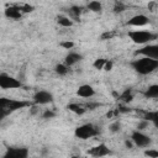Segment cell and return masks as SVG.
Returning <instances> with one entry per match:
<instances>
[{
    "mask_svg": "<svg viewBox=\"0 0 158 158\" xmlns=\"http://www.w3.org/2000/svg\"><path fill=\"white\" fill-rule=\"evenodd\" d=\"M125 144H126V147H127V148H132V147H133V144H135V143H133V142H131V141H128V139H127V141H125Z\"/></svg>",
    "mask_w": 158,
    "mask_h": 158,
    "instance_id": "e575fe53",
    "label": "cell"
},
{
    "mask_svg": "<svg viewBox=\"0 0 158 158\" xmlns=\"http://www.w3.org/2000/svg\"><path fill=\"white\" fill-rule=\"evenodd\" d=\"M148 123H149V121H147V120L143 118L141 122H138V125H137V130H139V131L146 130V128L148 127Z\"/></svg>",
    "mask_w": 158,
    "mask_h": 158,
    "instance_id": "83f0119b",
    "label": "cell"
},
{
    "mask_svg": "<svg viewBox=\"0 0 158 158\" xmlns=\"http://www.w3.org/2000/svg\"><path fill=\"white\" fill-rule=\"evenodd\" d=\"M60 46H62L63 48H65V49H70V48H73V47H74V43H73V42H70V41H65V42H62V43H60Z\"/></svg>",
    "mask_w": 158,
    "mask_h": 158,
    "instance_id": "f546056e",
    "label": "cell"
},
{
    "mask_svg": "<svg viewBox=\"0 0 158 158\" xmlns=\"http://www.w3.org/2000/svg\"><path fill=\"white\" fill-rule=\"evenodd\" d=\"M31 106V102L23 101V100H15V99H6L1 98L0 99V118H4L9 114L17 111L20 109Z\"/></svg>",
    "mask_w": 158,
    "mask_h": 158,
    "instance_id": "7a4b0ae2",
    "label": "cell"
},
{
    "mask_svg": "<svg viewBox=\"0 0 158 158\" xmlns=\"http://www.w3.org/2000/svg\"><path fill=\"white\" fill-rule=\"evenodd\" d=\"M74 135H75V137L80 138V139H88V138L98 136L99 135V130L93 123H84V125L78 126L75 128Z\"/></svg>",
    "mask_w": 158,
    "mask_h": 158,
    "instance_id": "277c9868",
    "label": "cell"
},
{
    "mask_svg": "<svg viewBox=\"0 0 158 158\" xmlns=\"http://www.w3.org/2000/svg\"><path fill=\"white\" fill-rule=\"evenodd\" d=\"M54 72L58 74V75H60V77H64V75H67L68 74V72H69V67L64 63V64H57L56 65V68H54Z\"/></svg>",
    "mask_w": 158,
    "mask_h": 158,
    "instance_id": "ffe728a7",
    "label": "cell"
},
{
    "mask_svg": "<svg viewBox=\"0 0 158 158\" xmlns=\"http://www.w3.org/2000/svg\"><path fill=\"white\" fill-rule=\"evenodd\" d=\"M109 130H110L112 133H117V132H120V130H121V123H120L118 121H115V122L110 123Z\"/></svg>",
    "mask_w": 158,
    "mask_h": 158,
    "instance_id": "d4e9b609",
    "label": "cell"
},
{
    "mask_svg": "<svg viewBox=\"0 0 158 158\" xmlns=\"http://www.w3.org/2000/svg\"><path fill=\"white\" fill-rule=\"evenodd\" d=\"M28 151L27 148H7L4 158H27Z\"/></svg>",
    "mask_w": 158,
    "mask_h": 158,
    "instance_id": "9c48e42d",
    "label": "cell"
},
{
    "mask_svg": "<svg viewBox=\"0 0 158 158\" xmlns=\"http://www.w3.org/2000/svg\"><path fill=\"white\" fill-rule=\"evenodd\" d=\"M88 9H89L90 11H93V12H100V11L102 10V5H101L100 1L93 0V1H90V2L88 4Z\"/></svg>",
    "mask_w": 158,
    "mask_h": 158,
    "instance_id": "44dd1931",
    "label": "cell"
},
{
    "mask_svg": "<svg viewBox=\"0 0 158 158\" xmlns=\"http://www.w3.org/2000/svg\"><path fill=\"white\" fill-rule=\"evenodd\" d=\"M52 101H53V95L49 91L41 90L33 95V104L36 105H46V104H51Z\"/></svg>",
    "mask_w": 158,
    "mask_h": 158,
    "instance_id": "ba28073f",
    "label": "cell"
},
{
    "mask_svg": "<svg viewBox=\"0 0 158 158\" xmlns=\"http://www.w3.org/2000/svg\"><path fill=\"white\" fill-rule=\"evenodd\" d=\"M128 37H130V40H132L133 43L144 44V43H148V42L156 40L158 36L149 31H130Z\"/></svg>",
    "mask_w": 158,
    "mask_h": 158,
    "instance_id": "3957f363",
    "label": "cell"
},
{
    "mask_svg": "<svg viewBox=\"0 0 158 158\" xmlns=\"http://www.w3.org/2000/svg\"><path fill=\"white\" fill-rule=\"evenodd\" d=\"M77 95L80 96V98H91L95 95V90L91 85L89 84H83L78 88L77 90Z\"/></svg>",
    "mask_w": 158,
    "mask_h": 158,
    "instance_id": "7c38bea8",
    "label": "cell"
},
{
    "mask_svg": "<svg viewBox=\"0 0 158 158\" xmlns=\"http://www.w3.org/2000/svg\"><path fill=\"white\" fill-rule=\"evenodd\" d=\"M57 23L60 25V26H63V27H70V26L73 25V21H72V19L68 17V16L59 15V16H57Z\"/></svg>",
    "mask_w": 158,
    "mask_h": 158,
    "instance_id": "d6986e66",
    "label": "cell"
},
{
    "mask_svg": "<svg viewBox=\"0 0 158 158\" xmlns=\"http://www.w3.org/2000/svg\"><path fill=\"white\" fill-rule=\"evenodd\" d=\"M135 54H139L143 57L158 59V44H147L135 52Z\"/></svg>",
    "mask_w": 158,
    "mask_h": 158,
    "instance_id": "52a82bcc",
    "label": "cell"
},
{
    "mask_svg": "<svg viewBox=\"0 0 158 158\" xmlns=\"http://www.w3.org/2000/svg\"><path fill=\"white\" fill-rule=\"evenodd\" d=\"M99 106V104H86L85 105V107H86V110L89 109V110H94L95 107H98Z\"/></svg>",
    "mask_w": 158,
    "mask_h": 158,
    "instance_id": "836d02e7",
    "label": "cell"
},
{
    "mask_svg": "<svg viewBox=\"0 0 158 158\" xmlns=\"http://www.w3.org/2000/svg\"><path fill=\"white\" fill-rule=\"evenodd\" d=\"M5 16L9 17V19H12V20H20L21 16H22V12H21V10L19 9L17 5H14V6L6 7V10H5Z\"/></svg>",
    "mask_w": 158,
    "mask_h": 158,
    "instance_id": "4fadbf2b",
    "label": "cell"
},
{
    "mask_svg": "<svg viewBox=\"0 0 158 158\" xmlns=\"http://www.w3.org/2000/svg\"><path fill=\"white\" fill-rule=\"evenodd\" d=\"M131 139L135 143V146H137V147H148L151 144V138L147 135H144L143 132H141L139 130H136L132 132Z\"/></svg>",
    "mask_w": 158,
    "mask_h": 158,
    "instance_id": "8992f818",
    "label": "cell"
},
{
    "mask_svg": "<svg viewBox=\"0 0 158 158\" xmlns=\"http://www.w3.org/2000/svg\"><path fill=\"white\" fill-rule=\"evenodd\" d=\"M122 102H125V104H128L130 101H132V99H133V95H132V91H131V89H126L121 95H120V98H118Z\"/></svg>",
    "mask_w": 158,
    "mask_h": 158,
    "instance_id": "7402d4cb",
    "label": "cell"
},
{
    "mask_svg": "<svg viewBox=\"0 0 158 158\" xmlns=\"http://www.w3.org/2000/svg\"><path fill=\"white\" fill-rule=\"evenodd\" d=\"M37 111H38V109H37V106H32V107H31V114H32V115H35V114H37Z\"/></svg>",
    "mask_w": 158,
    "mask_h": 158,
    "instance_id": "d590c367",
    "label": "cell"
},
{
    "mask_svg": "<svg viewBox=\"0 0 158 158\" xmlns=\"http://www.w3.org/2000/svg\"><path fill=\"white\" fill-rule=\"evenodd\" d=\"M112 65H114V63H112L111 60H107V62H106V64H105V67H104V69L109 72V70H111V69H112Z\"/></svg>",
    "mask_w": 158,
    "mask_h": 158,
    "instance_id": "1f68e13d",
    "label": "cell"
},
{
    "mask_svg": "<svg viewBox=\"0 0 158 158\" xmlns=\"http://www.w3.org/2000/svg\"><path fill=\"white\" fill-rule=\"evenodd\" d=\"M112 10H114V14H121V12H123V11L126 10V5H123V4L120 2V1H116Z\"/></svg>",
    "mask_w": 158,
    "mask_h": 158,
    "instance_id": "603a6c76",
    "label": "cell"
},
{
    "mask_svg": "<svg viewBox=\"0 0 158 158\" xmlns=\"http://www.w3.org/2000/svg\"><path fill=\"white\" fill-rule=\"evenodd\" d=\"M143 118L152 122L157 128H158V111H148V112H144L143 115Z\"/></svg>",
    "mask_w": 158,
    "mask_h": 158,
    "instance_id": "e0dca14e",
    "label": "cell"
},
{
    "mask_svg": "<svg viewBox=\"0 0 158 158\" xmlns=\"http://www.w3.org/2000/svg\"><path fill=\"white\" fill-rule=\"evenodd\" d=\"M54 116H56V112L52 111V110H46V111H43V114H42V117H43L44 120H51V118H53Z\"/></svg>",
    "mask_w": 158,
    "mask_h": 158,
    "instance_id": "4316f807",
    "label": "cell"
},
{
    "mask_svg": "<svg viewBox=\"0 0 158 158\" xmlns=\"http://www.w3.org/2000/svg\"><path fill=\"white\" fill-rule=\"evenodd\" d=\"M21 86H22V83L19 79L10 77L6 73L0 74V88L1 89H17Z\"/></svg>",
    "mask_w": 158,
    "mask_h": 158,
    "instance_id": "5b68a950",
    "label": "cell"
},
{
    "mask_svg": "<svg viewBox=\"0 0 158 158\" xmlns=\"http://www.w3.org/2000/svg\"><path fill=\"white\" fill-rule=\"evenodd\" d=\"M67 109H68L69 111L77 114V115H83V114H85V111H86V107H85V106H83V105H80V104H75V102L68 104Z\"/></svg>",
    "mask_w": 158,
    "mask_h": 158,
    "instance_id": "2e32d148",
    "label": "cell"
},
{
    "mask_svg": "<svg viewBox=\"0 0 158 158\" xmlns=\"http://www.w3.org/2000/svg\"><path fill=\"white\" fill-rule=\"evenodd\" d=\"M131 67L135 69L141 75H147L156 69H158V59L148 58V57H142L138 59H135L131 62Z\"/></svg>",
    "mask_w": 158,
    "mask_h": 158,
    "instance_id": "6da1fadb",
    "label": "cell"
},
{
    "mask_svg": "<svg viewBox=\"0 0 158 158\" xmlns=\"http://www.w3.org/2000/svg\"><path fill=\"white\" fill-rule=\"evenodd\" d=\"M144 98L147 99H157L158 98V84H153L147 88V90L143 93Z\"/></svg>",
    "mask_w": 158,
    "mask_h": 158,
    "instance_id": "9a60e30c",
    "label": "cell"
},
{
    "mask_svg": "<svg viewBox=\"0 0 158 158\" xmlns=\"http://www.w3.org/2000/svg\"><path fill=\"white\" fill-rule=\"evenodd\" d=\"M149 23V19L146 16V15H135L132 16L128 21H127V25L130 26H135V27H142V26H146Z\"/></svg>",
    "mask_w": 158,
    "mask_h": 158,
    "instance_id": "8fae6325",
    "label": "cell"
},
{
    "mask_svg": "<svg viewBox=\"0 0 158 158\" xmlns=\"http://www.w3.org/2000/svg\"><path fill=\"white\" fill-rule=\"evenodd\" d=\"M106 62H107V60H106V59H104V58H98V59L94 62V64H93V65H94V68H95V69H99V70H100V69H104V67H105Z\"/></svg>",
    "mask_w": 158,
    "mask_h": 158,
    "instance_id": "cb8c5ba5",
    "label": "cell"
},
{
    "mask_svg": "<svg viewBox=\"0 0 158 158\" xmlns=\"http://www.w3.org/2000/svg\"><path fill=\"white\" fill-rule=\"evenodd\" d=\"M17 6L21 10V12H31L35 9L32 5H28V4H21V5H17Z\"/></svg>",
    "mask_w": 158,
    "mask_h": 158,
    "instance_id": "484cf974",
    "label": "cell"
},
{
    "mask_svg": "<svg viewBox=\"0 0 158 158\" xmlns=\"http://www.w3.org/2000/svg\"><path fill=\"white\" fill-rule=\"evenodd\" d=\"M156 7H157V4L154 1H152V2L148 4V10L149 11H156Z\"/></svg>",
    "mask_w": 158,
    "mask_h": 158,
    "instance_id": "d6a6232c",
    "label": "cell"
},
{
    "mask_svg": "<svg viewBox=\"0 0 158 158\" xmlns=\"http://www.w3.org/2000/svg\"><path fill=\"white\" fill-rule=\"evenodd\" d=\"M69 15H70V19H74V20H78L83 12V7L81 6H78V5H73L69 7L68 10Z\"/></svg>",
    "mask_w": 158,
    "mask_h": 158,
    "instance_id": "ac0fdd59",
    "label": "cell"
},
{
    "mask_svg": "<svg viewBox=\"0 0 158 158\" xmlns=\"http://www.w3.org/2000/svg\"><path fill=\"white\" fill-rule=\"evenodd\" d=\"M83 59V56L80 53H77V52H69L67 56H65V59H64V63L68 65V67H72L74 64H77L78 62H80Z\"/></svg>",
    "mask_w": 158,
    "mask_h": 158,
    "instance_id": "5bb4252c",
    "label": "cell"
},
{
    "mask_svg": "<svg viewBox=\"0 0 158 158\" xmlns=\"http://www.w3.org/2000/svg\"><path fill=\"white\" fill-rule=\"evenodd\" d=\"M144 156L152 157V158H157L158 157V151H156V149H147V151H144Z\"/></svg>",
    "mask_w": 158,
    "mask_h": 158,
    "instance_id": "f1b7e54d",
    "label": "cell"
},
{
    "mask_svg": "<svg viewBox=\"0 0 158 158\" xmlns=\"http://www.w3.org/2000/svg\"><path fill=\"white\" fill-rule=\"evenodd\" d=\"M88 153L93 157H104V156H109L111 154V151L107 148V146L105 143H100L93 148H90L88 151Z\"/></svg>",
    "mask_w": 158,
    "mask_h": 158,
    "instance_id": "30bf717a",
    "label": "cell"
},
{
    "mask_svg": "<svg viewBox=\"0 0 158 158\" xmlns=\"http://www.w3.org/2000/svg\"><path fill=\"white\" fill-rule=\"evenodd\" d=\"M115 36V33L114 32H105V33H102L101 35V40H107V38H112Z\"/></svg>",
    "mask_w": 158,
    "mask_h": 158,
    "instance_id": "4dcf8cb0",
    "label": "cell"
}]
</instances>
